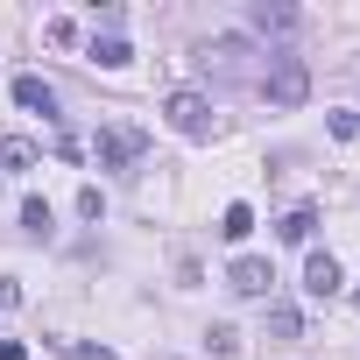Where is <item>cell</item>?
<instances>
[{"label": "cell", "instance_id": "6da1fadb", "mask_svg": "<svg viewBox=\"0 0 360 360\" xmlns=\"http://www.w3.org/2000/svg\"><path fill=\"white\" fill-rule=\"evenodd\" d=\"M162 120H169L176 134H184V141H212V134H219V120H212V99H205V92H191V85L162 99Z\"/></svg>", "mask_w": 360, "mask_h": 360}, {"label": "cell", "instance_id": "7a4b0ae2", "mask_svg": "<svg viewBox=\"0 0 360 360\" xmlns=\"http://www.w3.org/2000/svg\"><path fill=\"white\" fill-rule=\"evenodd\" d=\"M262 92H269V106L297 113V106L311 99V71H304L297 57H269V78H262Z\"/></svg>", "mask_w": 360, "mask_h": 360}, {"label": "cell", "instance_id": "3957f363", "mask_svg": "<svg viewBox=\"0 0 360 360\" xmlns=\"http://www.w3.org/2000/svg\"><path fill=\"white\" fill-rule=\"evenodd\" d=\"M134 155H141V134H134V127H99V141H92V162H99V169H120V176H127Z\"/></svg>", "mask_w": 360, "mask_h": 360}, {"label": "cell", "instance_id": "277c9868", "mask_svg": "<svg viewBox=\"0 0 360 360\" xmlns=\"http://www.w3.org/2000/svg\"><path fill=\"white\" fill-rule=\"evenodd\" d=\"M15 106H22V113H43V120H64V113H57V106H64V99H57V85H50V78H36V71H22V78H15Z\"/></svg>", "mask_w": 360, "mask_h": 360}, {"label": "cell", "instance_id": "5b68a950", "mask_svg": "<svg viewBox=\"0 0 360 360\" xmlns=\"http://www.w3.org/2000/svg\"><path fill=\"white\" fill-rule=\"evenodd\" d=\"M269 283H276V269H269L262 255H240V262L226 269V290H233V297H269Z\"/></svg>", "mask_w": 360, "mask_h": 360}, {"label": "cell", "instance_id": "8992f818", "mask_svg": "<svg viewBox=\"0 0 360 360\" xmlns=\"http://www.w3.org/2000/svg\"><path fill=\"white\" fill-rule=\"evenodd\" d=\"M198 57H205V71L219 64V71L233 78V71H240V57H255V43H248V36H212V43H205Z\"/></svg>", "mask_w": 360, "mask_h": 360}, {"label": "cell", "instance_id": "52a82bcc", "mask_svg": "<svg viewBox=\"0 0 360 360\" xmlns=\"http://www.w3.org/2000/svg\"><path fill=\"white\" fill-rule=\"evenodd\" d=\"M339 283H346V276H339V262H332V255H311V262H304V297H318V304H325V297H339Z\"/></svg>", "mask_w": 360, "mask_h": 360}, {"label": "cell", "instance_id": "ba28073f", "mask_svg": "<svg viewBox=\"0 0 360 360\" xmlns=\"http://www.w3.org/2000/svg\"><path fill=\"white\" fill-rule=\"evenodd\" d=\"M248 29L283 36V29H297V8H290V0H255V8H248Z\"/></svg>", "mask_w": 360, "mask_h": 360}, {"label": "cell", "instance_id": "9c48e42d", "mask_svg": "<svg viewBox=\"0 0 360 360\" xmlns=\"http://www.w3.org/2000/svg\"><path fill=\"white\" fill-rule=\"evenodd\" d=\"M85 57H92L99 71H127V64H134V50H127L120 36H92V50H85Z\"/></svg>", "mask_w": 360, "mask_h": 360}, {"label": "cell", "instance_id": "30bf717a", "mask_svg": "<svg viewBox=\"0 0 360 360\" xmlns=\"http://www.w3.org/2000/svg\"><path fill=\"white\" fill-rule=\"evenodd\" d=\"M22 233L29 240H50V198H36V191L22 198Z\"/></svg>", "mask_w": 360, "mask_h": 360}, {"label": "cell", "instance_id": "8fae6325", "mask_svg": "<svg viewBox=\"0 0 360 360\" xmlns=\"http://www.w3.org/2000/svg\"><path fill=\"white\" fill-rule=\"evenodd\" d=\"M269 332L276 339H304V311L297 304H269Z\"/></svg>", "mask_w": 360, "mask_h": 360}, {"label": "cell", "instance_id": "7c38bea8", "mask_svg": "<svg viewBox=\"0 0 360 360\" xmlns=\"http://www.w3.org/2000/svg\"><path fill=\"white\" fill-rule=\"evenodd\" d=\"M50 353L57 360H120L113 346H85V339H50Z\"/></svg>", "mask_w": 360, "mask_h": 360}, {"label": "cell", "instance_id": "4fadbf2b", "mask_svg": "<svg viewBox=\"0 0 360 360\" xmlns=\"http://www.w3.org/2000/svg\"><path fill=\"white\" fill-rule=\"evenodd\" d=\"M219 233H226V240H248V233H255V205H226V212H219Z\"/></svg>", "mask_w": 360, "mask_h": 360}, {"label": "cell", "instance_id": "5bb4252c", "mask_svg": "<svg viewBox=\"0 0 360 360\" xmlns=\"http://www.w3.org/2000/svg\"><path fill=\"white\" fill-rule=\"evenodd\" d=\"M29 162H36V141H22V134L0 141V169H29Z\"/></svg>", "mask_w": 360, "mask_h": 360}, {"label": "cell", "instance_id": "9a60e30c", "mask_svg": "<svg viewBox=\"0 0 360 360\" xmlns=\"http://www.w3.org/2000/svg\"><path fill=\"white\" fill-rule=\"evenodd\" d=\"M311 226H318V212H311V205H297V212L283 219V240H290V248H304V240H311Z\"/></svg>", "mask_w": 360, "mask_h": 360}, {"label": "cell", "instance_id": "2e32d148", "mask_svg": "<svg viewBox=\"0 0 360 360\" xmlns=\"http://www.w3.org/2000/svg\"><path fill=\"white\" fill-rule=\"evenodd\" d=\"M325 127H332V141H360V113H353V106L325 113Z\"/></svg>", "mask_w": 360, "mask_h": 360}, {"label": "cell", "instance_id": "e0dca14e", "mask_svg": "<svg viewBox=\"0 0 360 360\" xmlns=\"http://www.w3.org/2000/svg\"><path fill=\"white\" fill-rule=\"evenodd\" d=\"M205 346H212L219 360H233V353H240V332H233V325H212V332H205Z\"/></svg>", "mask_w": 360, "mask_h": 360}, {"label": "cell", "instance_id": "ac0fdd59", "mask_svg": "<svg viewBox=\"0 0 360 360\" xmlns=\"http://www.w3.org/2000/svg\"><path fill=\"white\" fill-rule=\"evenodd\" d=\"M78 212H85V219H106V191L85 184V191H78Z\"/></svg>", "mask_w": 360, "mask_h": 360}, {"label": "cell", "instance_id": "d6986e66", "mask_svg": "<svg viewBox=\"0 0 360 360\" xmlns=\"http://www.w3.org/2000/svg\"><path fill=\"white\" fill-rule=\"evenodd\" d=\"M15 304H22V283H15V276H0V311H15Z\"/></svg>", "mask_w": 360, "mask_h": 360}, {"label": "cell", "instance_id": "ffe728a7", "mask_svg": "<svg viewBox=\"0 0 360 360\" xmlns=\"http://www.w3.org/2000/svg\"><path fill=\"white\" fill-rule=\"evenodd\" d=\"M0 360H29V346L22 339H0Z\"/></svg>", "mask_w": 360, "mask_h": 360}, {"label": "cell", "instance_id": "44dd1931", "mask_svg": "<svg viewBox=\"0 0 360 360\" xmlns=\"http://www.w3.org/2000/svg\"><path fill=\"white\" fill-rule=\"evenodd\" d=\"M353 311H360V290H353Z\"/></svg>", "mask_w": 360, "mask_h": 360}]
</instances>
